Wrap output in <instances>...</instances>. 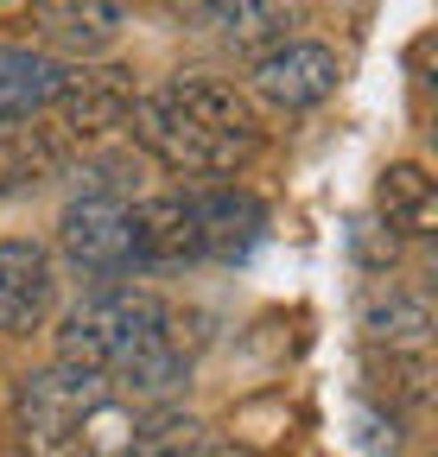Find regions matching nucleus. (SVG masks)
<instances>
[{"label":"nucleus","instance_id":"obj_1","mask_svg":"<svg viewBox=\"0 0 438 457\" xmlns=\"http://www.w3.org/2000/svg\"><path fill=\"white\" fill-rule=\"evenodd\" d=\"M178 312L146 286H108L89 305H77L58 330V362L108 381V394L128 387L140 400H166L191 375V350L178 343Z\"/></svg>","mask_w":438,"mask_h":457},{"label":"nucleus","instance_id":"obj_2","mask_svg":"<svg viewBox=\"0 0 438 457\" xmlns=\"http://www.w3.org/2000/svg\"><path fill=\"white\" fill-rule=\"evenodd\" d=\"M128 121H134V140L166 171H185V179L242 171L267 140L254 102L216 77H166L159 89L134 96Z\"/></svg>","mask_w":438,"mask_h":457},{"label":"nucleus","instance_id":"obj_3","mask_svg":"<svg viewBox=\"0 0 438 457\" xmlns=\"http://www.w3.org/2000/svg\"><path fill=\"white\" fill-rule=\"evenodd\" d=\"M64 254L89 273V279H128L140 273V242H134V204L121 191H83L64 222H58Z\"/></svg>","mask_w":438,"mask_h":457},{"label":"nucleus","instance_id":"obj_4","mask_svg":"<svg viewBox=\"0 0 438 457\" xmlns=\"http://www.w3.org/2000/svg\"><path fill=\"white\" fill-rule=\"evenodd\" d=\"M128 114H134V83L128 71H70L58 102L45 108V134L58 153H77V146H102V140H115L128 128Z\"/></svg>","mask_w":438,"mask_h":457},{"label":"nucleus","instance_id":"obj_5","mask_svg":"<svg viewBox=\"0 0 438 457\" xmlns=\"http://www.w3.org/2000/svg\"><path fill=\"white\" fill-rule=\"evenodd\" d=\"M108 394V381L83 375V369H38L20 381V432L38 457H70L77 451V426L95 400Z\"/></svg>","mask_w":438,"mask_h":457},{"label":"nucleus","instance_id":"obj_6","mask_svg":"<svg viewBox=\"0 0 438 457\" xmlns=\"http://www.w3.org/2000/svg\"><path fill=\"white\" fill-rule=\"evenodd\" d=\"M337 77H343L337 51H331V45H311V38L267 45V51L254 57V71H248L254 96H260V102H273V108H286V114L318 108L324 96L337 89Z\"/></svg>","mask_w":438,"mask_h":457},{"label":"nucleus","instance_id":"obj_7","mask_svg":"<svg viewBox=\"0 0 438 457\" xmlns=\"http://www.w3.org/2000/svg\"><path fill=\"white\" fill-rule=\"evenodd\" d=\"M191 204H197V261H242L267 228V204L242 185H203L191 191Z\"/></svg>","mask_w":438,"mask_h":457},{"label":"nucleus","instance_id":"obj_8","mask_svg":"<svg viewBox=\"0 0 438 457\" xmlns=\"http://www.w3.org/2000/svg\"><path fill=\"white\" fill-rule=\"evenodd\" d=\"M51 254L38 242H0V330L20 337L51 312Z\"/></svg>","mask_w":438,"mask_h":457},{"label":"nucleus","instance_id":"obj_9","mask_svg":"<svg viewBox=\"0 0 438 457\" xmlns=\"http://www.w3.org/2000/svg\"><path fill=\"white\" fill-rule=\"evenodd\" d=\"M362 330L388 356H426L432 350V299L419 286H388V293H375L362 305Z\"/></svg>","mask_w":438,"mask_h":457},{"label":"nucleus","instance_id":"obj_10","mask_svg":"<svg viewBox=\"0 0 438 457\" xmlns=\"http://www.w3.org/2000/svg\"><path fill=\"white\" fill-rule=\"evenodd\" d=\"M64 64L26 45H0V121H38L64 89Z\"/></svg>","mask_w":438,"mask_h":457},{"label":"nucleus","instance_id":"obj_11","mask_svg":"<svg viewBox=\"0 0 438 457\" xmlns=\"http://www.w3.org/2000/svg\"><path fill=\"white\" fill-rule=\"evenodd\" d=\"M375 216H381V228H394V236H407V242L432 236V228H438V185H432V171L413 165V159L388 165L381 185H375Z\"/></svg>","mask_w":438,"mask_h":457},{"label":"nucleus","instance_id":"obj_12","mask_svg":"<svg viewBox=\"0 0 438 457\" xmlns=\"http://www.w3.org/2000/svg\"><path fill=\"white\" fill-rule=\"evenodd\" d=\"M121 7H108V0H45V7H32V26L45 32V45L58 51H77V57H95L115 45L121 32Z\"/></svg>","mask_w":438,"mask_h":457},{"label":"nucleus","instance_id":"obj_13","mask_svg":"<svg viewBox=\"0 0 438 457\" xmlns=\"http://www.w3.org/2000/svg\"><path fill=\"white\" fill-rule=\"evenodd\" d=\"M58 165H64V153L51 146V134L38 121H0V197L45 185Z\"/></svg>","mask_w":438,"mask_h":457},{"label":"nucleus","instance_id":"obj_14","mask_svg":"<svg viewBox=\"0 0 438 457\" xmlns=\"http://www.w3.org/2000/svg\"><path fill=\"white\" fill-rule=\"evenodd\" d=\"M140 407L121 394H102L95 407L83 413L77 426V457H134V438H140Z\"/></svg>","mask_w":438,"mask_h":457},{"label":"nucleus","instance_id":"obj_15","mask_svg":"<svg viewBox=\"0 0 438 457\" xmlns=\"http://www.w3.org/2000/svg\"><path fill=\"white\" fill-rule=\"evenodd\" d=\"M197 20H210L229 45H286L293 13L286 7H267V0H236V7H197Z\"/></svg>","mask_w":438,"mask_h":457},{"label":"nucleus","instance_id":"obj_16","mask_svg":"<svg viewBox=\"0 0 438 457\" xmlns=\"http://www.w3.org/2000/svg\"><path fill=\"white\" fill-rule=\"evenodd\" d=\"M197 445H203V426L191 413H146L134 457H197Z\"/></svg>","mask_w":438,"mask_h":457},{"label":"nucleus","instance_id":"obj_17","mask_svg":"<svg viewBox=\"0 0 438 457\" xmlns=\"http://www.w3.org/2000/svg\"><path fill=\"white\" fill-rule=\"evenodd\" d=\"M197 457H260V451L254 445H203Z\"/></svg>","mask_w":438,"mask_h":457}]
</instances>
